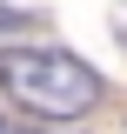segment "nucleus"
<instances>
[{
	"instance_id": "nucleus-2",
	"label": "nucleus",
	"mask_w": 127,
	"mask_h": 134,
	"mask_svg": "<svg viewBox=\"0 0 127 134\" xmlns=\"http://www.w3.org/2000/svg\"><path fill=\"white\" fill-rule=\"evenodd\" d=\"M33 14H14V7H0V34H14V27H27Z\"/></svg>"
},
{
	"instance_id": "nucleus-1",
	"label": "nucleus",
	"mask_w": 127,
	"mask_h": 134,
	"mask_svg": "<svg viewBox=\"0 0 127 134\" xmlns=\"http://www.w3.org/2000/svg\"><path fill=\"white\" fill-rule=\"evenodd\" d=\"M0 87L20 100V107H33V114H87L100 100V74L87 60H74L67 47H7L0 54Z\"/></svg>"
},
{
	"instance_id": "nucleus-3",
	"label": "nucleus",
	"mask_w": 127,
	"mask_h": 134,
	"mask_svg": "<svg viewBox=\"0 0 127 134\" xmlns=\"http://www.w3.org/2000/svg\"><path fill=\"white\" fill-rule=\"evenodd\" d=\"M114 34H120V40H127V14H120V20H114Z\"/></svg>"
},
{
	"instance_id": "nucleus-4",
	"label": "nucleus",
	"mask_w": 127,
	"mask_h": 134,
	"mask_svg": "<svg viewBox=\"0 0 127 134\" xmlns=\"http://www.w3.org/2000/svg\"><path fill=\"white\" fill-rule=\"evenodd\" d=\"M14 134H40V127H14Z\"/></svg>"
}]
</instances>
